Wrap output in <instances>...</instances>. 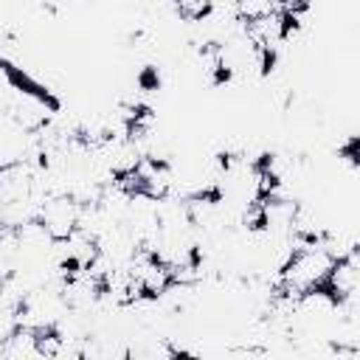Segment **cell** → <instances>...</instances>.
Masks as SVG:
<instances>
[{
	"label": "cell",
	"mask_w": 360,
	"mask_h": 360,
	"mask_svg": "<svg viewBox=\"0 0 360 360\" xmlns=\"http://www.w3.org/2000/svg\"><path fill=\"white\" fill-rule=\"evenodd\" d=\"M323 287L332 292V298H349V295H357V287H360V262H357V250L346 253V256H338L332 262V270L323 281Z\"/></svg>",
	"instance_id": "1"
},
{
	"label": "cell",
	"mask_w": 360,
	"mask_h": 360,
	"mask_svg": "<svg viewBox=\"0 0 360 360\" xmlns=\"http://www.w3.org/2000/svg\"><path fill=\"white\" fill-rule=\"evenodd\" d=\"M169 6L174 8V14L186 22H200L202 17L211 14V0H169Z\"/></svg>",
	"instance_id": "2"
},
{
	"label": "cell",
	"mask_w": 360,
	"mask_h": 360,
	"mask_svg": "<svg viewBox=\"0 0 360 360\" xmlns=\"http://www.w3.org/2000/svg\"><path fill=\"white\" fill-rule=\"evenodd\" d=\"M0 228H3V225H0Z\"/></svg>",
	"instance_id": "3"
}]
</instances>
